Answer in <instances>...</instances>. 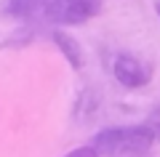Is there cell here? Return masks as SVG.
<instances>
[{"instance_id": "1", "label": "cell", "mask_w": 160, "mask_h": 157, "mask_svg": "<svg viewBox=\"0 0 160 157\" xmlns=\"http://www.w3.org/2000/svg\"><path fill=\"white\" fill-rule=\"evenodd\" d=\"M102 0H6L8 16L46 27L83 24L96 16Z\"/></svg>"}, {"instance_id": "2", "label": "cell", "mask_w": 160, "mask_h": 157, "mask_svg": "<svg viewBox=\"0 0 160 157\" xmlns=\"http://www.w3.org/2000/svg\"><path fill=\"white\" fill-rule=\"evenodd\" d=\"M158 139V128L152 125H120L107 128L93 136L91 149L99 157H144Z\"/></svg>"}, {"instance_id": "3", "label": "cell", "mask_w": 160, "mask_h": 157, "mask_svg": "<svg viewBox=\"0 0 160 157\" xmlns=\"http://www.w3.org/2000/svg\"><path fill=\"white\" fill-rule=\"evenodd\" d=\"M112 72L115 77H118L120 85H126V88H142V85L149 83V67L142 61V59H136L133 53H120L118 59H115L112 64Z\"/></svg>"}, {"instance_id": "4", "label": "cell", "mask_w": 160, "mask_h": 157, "mask_svg": "<svg viewBox=\"0 0 160 157\" xmlns=\"http://www.w3.org/2000/svg\"><path fill=\"white\" fill-rule=\"evenodd\" d=\"M53 43L62 48V53L67 56V61L72 64V69H80V67H83V51H80V45L75 43L72 37H67L64 32H53Z\"/></svg>"}, {"instance_id": "5", "label": "cell", "mask_w": 160, "mask_h": 157, "mask_svg": "<svg viewBox=\"0 0 160 157\" xmlns=\"http://www.w3.org/2000/svg\"><path fill=\"white\" fill-rule=\"evenodd\" d=\"M64 157H99V155L91 149V146H80V149H72L69 155H64Z\"/></svg>"}, {"instance_id": "6", "label": "cell", "mask_w": 160, "mask_h": 157, "mask_svg": "<svg viewBox=\"0 0 160 157\" xmlns=\"http://www.w3.org/2000/svg\"><path fill=\"white\" fill-rule=\"evenodd\" d=\"M155 8H158V13H160V0H158V3H155Z\"/></svg>"}]
</instances>
